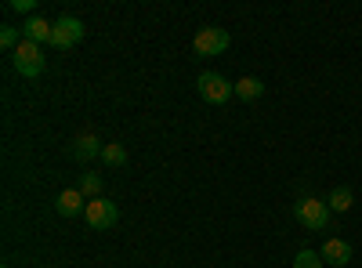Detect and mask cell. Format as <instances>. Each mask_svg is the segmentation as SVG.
Segmentation results:
<instances>
[{
  "label": "cell",
  "instance_id": "cell-1",
  "mask_svg": "<svg viewBox=\"0 0 362 268\" xmlns=\"http://www.w3.org/2000/svg\"><path fill=\"white\" fill-rule=\"evenodd\" d=\"M293 214L308 232H322L329 225V206H326V199H315V196H300L293 203Z\"/></svg>",
  "mask_w": 362,
  "mask_h": 268
},
{
  "label": "cell",
  "instance_id": "cell-2",
  "mask_svg": "<svg viewBox=\"0 0 362 268\" xmlns=\"http://www.w3.org/2000/svg\"><path fill=\"white\" fill-rule=\"evenodd\" d=\"M11 62H15V73H18V76L37 80V76L44 73V51H40V44H33V40H22V44L15 47V54H11Z\"/></svg>",
  "mask_w": 362,
  "mask_h": 268
},
{
  "label": "cell",
  "instance_id": "cell-3",
  "mask_svg": "<svg viewBox=\"0 0 362 268\" xmlns=\"http://www.w3.org/2000/svg\"><path fill=\"white\" fill-rule=\"evenodd\" d=\"M196 91H199V98L210 102V105H225V102L235 95V83H228L221 73H199V76H196Z\"/></svg>",
  "mask_w": 362,
  "mask_h": 268
},
{
  "label": "cell",
  "instance_id": "cell-4",
  "mask_svg": "<svg viewBox=\"0 0 362 268\" xmlns=\"http://www.w3.org/2000/svg\"><path fill=\"white\" fill-rule=\"evenodd\" d=\"M228 44H232V37L225 33V29H218V25H203L199 33H196V40H192V51H196L199 58H218V54L228 51Z\"/></svg>",
  "mask_w": 362,
  "mask_h": 268
},
{
  "label": "cell",
  "instance_id": "cell-5",
  "mask_svg": "<svg viewBox=\"0 0 362 268\" xmlns=\"http://www.w3.org/2000/svg\"><path fill=\"white\" fill-rule=\"evenodd\" d=\"M83 221H87L90 228H95V232H109V228H116V221H119V211H116V203H112V199L98 196V199H87Z\"/></svg>",
  "mask_w": 362,
  "mask_h": 268
},
{
  "label": "cell",
  "instance_id": "cell-6",
  "mask_svg": "<svg viewBox=\"0 0 362 268\" xmlns=\"http://www.w3.org/2000/svg\"><path fill=\"white\" fill-rule=\"evenodd\" d=\"M83 22L80 18H73V15H62V18H54V29H51V47H58V51H69V47H76L80 40H83Z\"/></svg>",
  "mask_w": 362,
  "mask_h": 268
},
{
  "label": "cell",
  "instance_id": "cell-7",
  "mask_svg": "<svg viewBox=\"0 0 362 268\" xmlns=\"http://www.w3.org/2000/svg\"><path fill=\"white\" fill-rule=\"evenodd\" d=\"M54 211L62 214V218H80V214L87 211V196H83L80 189H66V192H58Z\"/></svg>",
  "mask_w": 362,
  "mask_h": 268
},
{
  "label": "cell",
  "instance_id": "cell-8",
  "mask_svg": "<svg viewBox=\"0 0 362 268\" xmlns=\"http://www.w3.org/2000/svg\"><path fill=\"white\" fill-rule=\"evenodd\" d=\"M319 257H322L326 264H337V268H344V264L351 261V243H348V240H337V235H334V240H326V243H322Z\"/></svg>",
  "mask_w": 362,
  "mask_h": 268
},
{
  "label": "cell",
  "instance_id": "cell-9",
  "mask_svg": "<svg viewBox=\"0 0 362 268\" xmlns=\"http://www.w3.org/2000/svg\"><path fill=\"white\" fill-rule=\"evenodd\" d=\"M51 29H54V22H47V18H40V15H29V18L22 22V37L33 40V44H51Z\"/></svg>",
  "mask_w": 362,
  "mask_h": 268
},
{
  "label": "cell",
  "instance_id": "cell-10",
  "mask_svg": "<svg viewBox=\"0 0 362 268\" xmlns=\"http://www.w3.org/2000/svg\"><path fill=\"white\" fill-rule=\"evenodd\" d=\"M102 148H105V141H102L98 134H80V138H76V145H73V156H76L80 163H87V160L102 156Z\"/></svg>",
  "mask_w": 362,
  "mask_h": 268
},
{
  "label": "cell",
  "instance_id": "cell-11",
  "mask_svg": "<svg viewBox=\"0 0 362 268\" xmlns=\"http://www.w3.org/2000/svg\"><path fill=\"white\" fill-rule=\"evenodd\" d=\"M326 206H329V211H337V214H348L351 206H355V192L348 185H337L334 192L326 196Z\"/></svg>",
  "mask_w": 362,
  "mask_h": 268
},
{
  "label": "cell",
  "instance_id": "cell-12",
  "mask_svg": "<svg viewBox=\"0 0 362 268\" xmlns=\"http://www.w3.org/2000/svg\"><path fill=\"white\" fill-rule=\"evenodd\" d=\"M235 95L243 98V102H257V98L264 95V83H261L257 76H243V80L235 83Z\"/></svg>",
  "mask_w": 362,
  "mask_h": 268
},
{
  "label": "cell",
  "instance_id": "cell-13",
  "mask_svg": "<svg viewBox=\"0 0 362 268\" xmlns=\"http://www.w3.org/2000/svg\"><path fill=\"white\" fill-rule=\"evenodd\" d=\"M102 160H105L109 167H127V148L119 145V141H109V145L102 148Z\"/></svg>",
  "mask_w": 362,
  "mask_h": 268
},
{
  "label": "cell",
  "instance_id": "cell-14",
  "mask_svg": "<svg viewBox=\"0 0 362 268\" xmlns=\"http://www.w3.org/2000/svg\"><path fill=\"white\" fill-rule=\"evenodd\" d=\"M22 40H25V37H22V29H15V25H0V47H4V51L15 54V47H18Z\"/></svg>",
  "mask_w": 362,
  "mask_h": 268
},
{
  "label": "cell",
  "instance_id": "cell-15",
  "mask_svg": "<svg viewBox=\"0 0 362 268\" xmlns=\"http://www.w3.org/2000/svg\"><path fill=\"white\" fill-rule=\"evenodd\" d=\"M83 196H90V199H98L102 196V177L98 174H80V185H76Z\"/></svg>",
  "mask_w": 362,
  "mask_h": 268
},
{
  "label": "cell",
  "instance_id": "cell-16",
  "mask_svg": "<svg viewBox=\"0 0 362 268\" xmlns=\"http://www.w3.org/2000/svg\"><path fill=\"white\" fill-rule=\"evenodd\" d=\"M326 261L315 254V250H297V257H293V268H322Z\"/></svg>",
  "mask_w": 362,
  "mask_h": 268
},
{
  "label": "cell",
  "instance_id": "cell-17",
  "mask_svg": "<svg viewBox=\"0 0 362 268\" xmlns=\"http://www.w3.org/2000/svg\"><path fill=\"white\" fill-rule=\"evenodd\" d=\"M11 11H37V0H11Z\"/></svg>",
  "mask_w": 362,
  "mask_h": 268
},
{
  "label": "cell",
  "instance_id": "cell-18",
  "mask_svg": "<svg viewBox=\"0 0 362 268\" xmlns=\"http://www.w3.org/2000/svg\"><path fill=\"white\" fill-rule=\"evenodd\" d=\"M4 268H11V264H4Z\"/></svg>",
  "mask_w": 362,
  "mask_h": 268
}]
</instances>
